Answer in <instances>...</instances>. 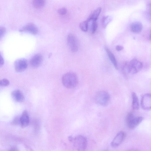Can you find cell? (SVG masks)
<instances>
[{"instance_id": "cell-1", "label": "cell", "mask_w": 151, "mask_h": 151, "mask_svg": "<svg viewBox=\"0 0 151 151\" xmlns=\"http://www.w3.org/2000/svg\"><path fill=\"white\" fill-rule=\"evenodd\" d=\"M62 81L63 86L66 88H73L78 83V79L76 75L73 72H68L62 77Z\"/></svg>"}, {"instance_id": "cell-2", "label": "cell", "mask_w": 151, "mask_h": 151, "mask_svg": "<svg viewBox=\"0 0 151 151\" xmlns=\"http://www.w3.org/2000/svg\"><path fill=\"white\" fill-rule=\"evenodd\" d=\"M95 100L97 104L102 106H106L110 102V96L109 93L106 91H100L96 94Z\"/></svg>"}, {"instance_id": "cell-3", "label": "cell", "mask_w": 151, "mask_h": 151, "mask_svg": "<svg viewBox=\"0 0 151 151\" xmlns=\"http://www.w3.org/2000/svg\"><path fill=\"white\" fill-rule=\"evenodd\" d=\"M143 119L142 117H136L132 113H130L126 117V123L128 128L132 129L136 128Z\"/></svg>"}, {"instance_id": "cell-4", "label": "cell", "mask_w": 151, "mask_h": 151, "mask_svg": "<svg viewBox=\"0 0 151 151\" xmlns=\"http://www.w3.org/2000/svg\"><path fill=\"white\" fill-rule=\"evenodd\" d=\"M74 146L78 151H83L86 148L87 140L86 138L81 135H79L74 138Z\"/></svg>"}, {"instance_id": "cell-5", "label": "cell", "mask_w": 151, "mask_h": 151, "mask_svg": "<svg viewBox=\"0 0 151 151\" xmlns=\"http://www.w3.org/2000/svg\"><path fill=\"white\" fill-rule=\"evenodd\" d=\"M129 74H135L139 72L142 69L143 64L137 59H134L128 62Z\"/></svg>"}, {"instance_id": "cell-6", "label": "cell", "mask_w": 151, "mask_h": 151, "mask_svg": "<svg viewBox=\"0 0 151 151\" xmlns=\"http://www.w3.org/2000/svg\"><path fill=\"white\" fill-rule=\"evenodd\" d=\"M141 105L144 110H150L151 108V95L150 94H145L141 96Z\"/></svg>"}, {"instance_id": "cell-7", "label": "cell", "mask_w": 151, "mask_h": 151, "mask_svg": "<svg viewBox=\"0 0 151 151\" xmlns=\"http://www.w3.org/2000/svg\"><path fill=\"white\" fill-rule=\"evenodd\" d=\"M28 62L25 59H21L16 60L14 63V67L16 72H21L24 71L27 68Z\"/></svg>"}, {"instance_id": "cell-8", "label": "cell", "mask_w": 151, "mask_h": 151, "mask_svg": "<svg viewBox=\"0 0 151 151\" xmlns=\"http://www.w3.org/2000/svg\"><path fill=\"white\" fill-rule=\"evenodd\" d=\"M67 40L72 52H77L79 49V43L76 37L73 34H70L68 36Z\"/></svg>"}, {"instance_id": "cell-9", "label": "cell", "mask_w": 151, "mask_h": 151, "mask_svg": "<svg viewBox=\"0 0 151 151\" xmlns=\"http://www.w3.org/2000/svg\"><path fill=\"white\" fill-rule=\"evenodd\" d=\"M126 137L125 133L121 131L118 133L111 143V146L113 148L118 147L122 143Z\"/></svg>"}, {"instance_id": "cell-10", "label": "cell", "mask_w": 151, "mask_h": 151, "mask_svg": "<svg viewBox=\"0 0 151 151\" xmlns=\"http://www.w3.org/2000/svg\"><path fill=\"white\" fill-rule=\"evenodd\" d=\"M21 32H27L36 35L38 32L37 26L32 23H29L23 26L19 31Z\"/></svg>"}, {"instance_id": "cell-11", "label": "cell", "mask_w": 151, "mask_h": 151, "mask_svg": "<svg viewBox=\"0 0 151 151\" xmlns=\"http://www.w3.org/2000/svg\"><path fill=\"white\" fill-rule=\"evenodd\" d=\"M43 57L40 54H37L33 56L31 59L30 63L33 68H37L41 64L43 61Z\"/></svg>"}, {"instance_id": "cell-12", "label": "cell", "mask_w": 151, "mask_h": 151, "mask_svg": "<svg viewBox=\"0 0 151 151\" xmlns=\"http://www.w3.org/2000/svg\"><path fill=\"white\" fill-rule=\"evenodd\" d=\"M12 96L14 99L18 102H22L24 99L23 94L19 90H15L13 91L12 93Z\"/></svg>"}, {"instance_id": "cell-13", "label": "cell", "mask_w": 151, "mask_h": 151, "mask_svg": "<svg viewBox=\"0 0 151 151\" xmlns=\"http://www.w3.org/2000/svg\"><path fill=\"white\" fill-rule=\"evenodd\" d=\"M29 123V117L27 111L24 110L20 118V123L23 128L27 127Z\"/></svg>"}, {"instance_id": "cell-14", "label": "cell", "mask_w": 151, "mask_h": 151, "mask_svg": "<svg viewBox=\"0 0 151 151\" xmlns=\"http://www.w3.org/2000/svg\"><path fill=\"white\" fill-rule=\"evenodd\" d=\"M130 28L131 31L133 32L139 33L142 30L143 25L140 22H134L131 24Z\"/></svg>"}, {"instance_id": "cell-15", "label": "cell", "mask_w": 151, "mask_h": 151, "mask_svg": "<svg viewBox=\"0 0 151 151\" xmlns=\"http://www.w3.org/2000/svg\"><path fill=\"white\" fill-rule=\"evenodd\" d=\"M132 107L133 110H138L139 108V103L138 98L135 92L132 93Z\"/></svg>"}, {"instance_id": "cell-16", "label": "cell", "mask_w": 151, "mask_h": 151, "mask_svg": "<svg viewBox=\"0 0 151 151\" xmlns=\"http://www.w3.org/2000/svg\"><path fill=\"white\" fill-rule=\"evenodd\" d=\"M105 49L110 60L114 68L116 70L118 69V65H117V62L114 55L107 47H105Z\"/></svg>"}, {"instance_id": "cell-17", "label": "cell", "mask_w": 151, "mask_h": 151, "mask_svg": "<svg viewBox=\"0 0 151 151\" xmlns=\"http://www.w3.org/2000/svg\"><path fill=\"white\" fill-rule=\"evenodd\" d=\"M102 8L99 7L94 10L90 14L88 20L96 21L101 12Z\"/></svg>"}, {"instance_id": "cell-18", "label": "cell", "mask_w": 151, "mask_h": 151, "mask_svg": "<svg viewBox=\"0 0 151 151\" xmlns=\"http://www.w3.org/2000/svg\"><path fill=\"white\" fill-rule=\"evenodd\" d=\"M33 7L36 9L41 8L44 6L46 1L43 0H34L32 3Z\"/></svg>"}, {"instance_id": "cell-19", "label": "cell", "mask_w": 151, "mask_h": 151, "mask_svg": "<svg viewBox=\"0 0 151 151\" xmlns=\"http://www.w3.org/2000/svg\"><path fill=\"white\" fill-rule=\"evenodd\" d=\"M112 18L111 16H105L103 19L102 24L103 27L105 28L112 21Z\"/></svg>"}, {"instance_id": "cell-20", "label": "cell", "mask_w": 151, "mask_h": 151, "mask_svg": "<svg viewBox=\"0 0 151 151\" xmlns=\"http://www.w3.org/2000/svg\"><path fill=\"white\" fill-rule=\"evenodd\" d=\"M80 28L81 30L84 32L88 31V23L86 20L81 22L80 24Z\"/></svg>"}, {"instance_id": "cell-21", "label": "cell", "mask_w": 151, "mask_h": 151, "mask_svg": "<svg viewBox=\"0 0 151 151\" xmlns=\"http://www.w3.org/2000/svg\"><path fill=\"white\" fill-rule=\"evenodd\" d=\"M91 21L92 23L90 26V31L92 34H94L97 29L98 24L96 21Z\"/></svg>"}, {"instance_id": "cell-22", "label": "cell", "mask_w": 151, "mask_h": 151, "mask_svg": "<svg viewBox=\"0 0 151 151\" xmlns=\"http://www.w3.org/2000/svg\"><path fill=\"white\" fill-rule=\"evenodd\" d=\"M10 84L9 81L6 79H3L0 80V85L6 86H8Z\"/></svg>"}, {"instance_id": "cell-23", "label": "cell", "mask_w": 151, "mask_h": 151, "mask_svg": "<svg viewBox=\"0 0 151 151\" xmlns=\"http://www.w3.org/2000/svg\"><path fill=\"white\" fill-rule=\"evenodd\" d=\"M6 31V29L5 27L0 26V40H1L4 36Z\"/></svg>"}, {"instance_id": "cell-24", "label": "cell", "mask_w": 151, "mask_h": 151, "mask_svg": "<svg viewBox=\"0 0 151 151\" xmlns=\"http://www.w3.org/2000/svg\"><path fill=\"white\" fill-rule=\"evenodd\" d=\"M67 12V9L65 8H60L58 10V13L61 15H65L66 13Z\"/></svg>"}, {"instance_id": "cell-25", "label": "cell", "mask_w": 151, "mask_h": 151, "mask_svg": "<svg viewBox=\"0 0 151 151\" xmlns=\"http://www.w3.org/2000/svg\"><path fill=\"white\" fill-rule=\"evenodd\" d=\"M4 63V59L2 56L1 53H0V66H3Z\"/></svg>"}, {"instance_id": "cell-26", "label": "cell", "mask_w": 151, "mask_h": 151, "mask_svg": "<svg viewBox=\"0 0 151 151\" xmlns=\"http://www.w3.org/2000/svg\"><path fill=\"white\" fill-rule=\"evenodd\" d=\"M123 48V47L120 45H117L116 47V50L118 51H122Z\"/></svg>"}, {"instance_id": "cell-27", "label": "cell", "mask_w": 151, "mask_h": 151, "mask_svg": "<svg viewBox=\"0 0 151 151\" xmlns=\"http://www.w3.org/2000/svg\"><path fill=\"white\" fill-rule=\"evenodd\" d=\"M9 151H19V150L17 147L13 146L11 148Z\"/></svg>"}, {"instance_id": "cell-28", "label": "cell", "mask_w": 151, "mask_h": 151, "mask_svg": "<svg viewBox=\"0 0 151 151\" xmlns=\"http://www.w3.org/2000/svg\"><path fill=\"white\" fill-rule=\"evenodd\" d=\"M68 139L70 141L73 142L74 141V138L72 136H70L68 138Z\"/></svg>"}, {"instance_id": "cell-29", "label": "cell", "mask_w": 151, "mask_h": 151, "mask_svg": "<svg viewBox=\"0 0 151 151\" xmlns=\"http://www.w3.org/2000/svg\"><path fill=\"white\" fill-rule=\"evenodd\" d=\"M128 151H139L138 150L135 148H132L129 150Z\"/></svg>"}, {"instance_id": "cell-30", "label": "cell", "mask_w": 151, "mask_h": 151, "mask_svg": "<svg viewBox=\"0 0 151 151\" xmlns=\"http://www.w3.org/2000/svg\"><path fill=\"white\" fill-rule=\"evenodd\" d=\"M103 151H109L108 150H104Z\"/></svg>"}]
</instances>
